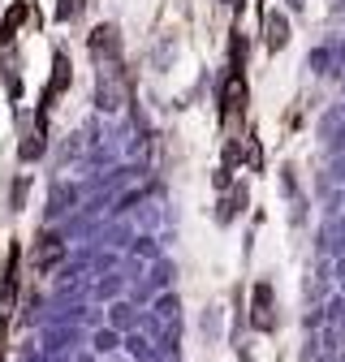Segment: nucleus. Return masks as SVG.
<instances>
[{
	"mask_svg": "<svg viewBox=\"0 0 345 362\" xmlns=\"http://www.w3.org/2000/svg\"><path fill=\"white\" fill-rule=\"evenodd\" d=\"M61 259H65V242H61L57 229H48V233L35 238V272H39V276H48Z\"/></svg>",
	"mask_w": 345,
	"mask_h": 362,
	"instance_id": "nucleus-1",
	"label": "nucleus"
},
{
	"mask_svg": "<svg viewBox=\"0 0 345 362\" xmlns=\"http://www.w3.org/2000/svg\"><path fill=\"white\" fill-rule=\"evenodd\" d=\"M91 57H95L100 65H104V61H121V35H117L112 22H104V26L91 30Z\"/></svg>",
	"mask_w": 345,
	"mask_h": 362,
	"instance_id": "nucleus-2",
	"label": "nucleus"
},
{
	"mask_svg": "<svg viewBox=\"0 0 345 362\" xmlns=\"http://www.w3.org/2000/svg\"><path fill=\"white\" fill-rule=\"evenodd\" d=\"M242 108H246V78H242V69H229V78H225V95H221V117L233 121Z\"/></svg>",
	"mask_w": 345,
	"mask_h": 362,
	"instance_id": "nucleus-3",
	"label": "nucleus"
},
{
	"mask_svg": "<svg viewBox=\"0 0 345 362\" xmlns=\"http://www.w3.org/2000/svg\"><path fill=\"white\" fill-rule=\"evenodd\" d=\"M250 324H255L259 332H272V328H276V315H272V285H268V281L255 285V315H250Z\"/></svg>",
	"mask_w": 345,
	"mask_h": 362,
	"instance_id": "nucleus-4",
	"label": "nucleus"
},
{
	"mask_svg": "<svg viewBox=\"0 0 345 362\" xmlns=\"http://www.w3.org/2000/svg\"><path fill=\"white\" fill-rule=\"evenodd\" d=\"M65 86H69V57H65V52H57V57H52V82H48V90H43L39 112H48V108H52V100H57V95H65Z\"/></svg>",
	"mask_w": 345,
	"mask_h": 362,
	"instance_id": "nucleus-5",
	"label": "nucleus"
},
{
	"mask_svg": "<svg viewBox=\"0 0 345 362\" xmlns=\"http://www.w3.org/2000/svg\"><path fill=\"white\" fill-rule=\"evenodd\" d=\"M43 139H48V112H39V121L26 129V139H22V164H30V160H39L43 156Z\"/></svg>",
	"mask_w": 345,
	"mask_h": 362,
	"instance_id": "nucleus-6",
	"label": "nucleus"
},
{
	"mask_svg": "<svg viewBox=\"0 0 345 362\" xmlns=\"http://www.w3.org/2000/svg\"><path fill=\"white\" fill-rule=\"evenodd\" d=\"M30 18V9H26V0H13V9L5 13V22H0V43H13V35H18V26Z\"/></svg>",
	"mask_w": 345,
	"mask_h": 362,
	"instance_id": "nucleus-7",
	"label": "nucleus"
},
{
	"mask_svg": "<svg viewBox=\"0 0 345 362\" xmlns=\"http://www.w3.org/2000/svg\"><path fill=\"white\" fill-rule=\"evenodd\" d=\"M285 43H289V18H285V13H272V18H268V48L281 52Z\"/></svg>",
	"mask_w": 345,
	"mask_h": 362,
	"instance_id": "nucleus-8",
	"label": "nucleus"
},
{
	"mask_svg": "<svg viewBox=\"0 0 345 362\" xmlns=\"http://www.w3.org/2000/svg\"><path fill=\"white\" fill-rule=\"evenodd\" d=\"M18 259H22V246H9V263H5V298L18 293Z\"/></svg>",
	"mask_w": 345,
	"mask_h": 362,
	"instance_id": "nucleus-9",
	"label": "nucleus"
},
{
	"mask_svg": "<svg viewBox=\"0 0 345 362\" xmlns=\"http://www.w3.org/2000/svg\"><path fill=\"white\" fill-rule=\"evenodd\" d=\"M0 341H5V315H0Z\"/></svg>",
	"mask_w": 345,
	"mask_h": 362,
	"instance_id": "nucleus-10",
	"label": "nucleus"
}]
</instances>
